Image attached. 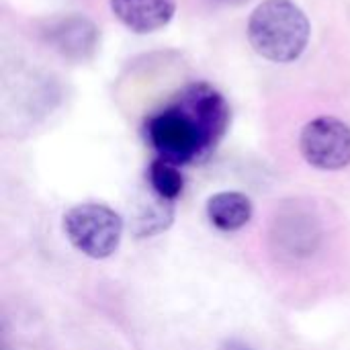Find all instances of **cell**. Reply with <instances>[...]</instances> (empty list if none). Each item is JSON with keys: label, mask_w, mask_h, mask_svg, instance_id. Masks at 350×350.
I'll return each instance as SVG.
<instances>
[{"label": "cell", "mask_w": 350, "mask_h": 350, "mask_svg": "<svg viewBox=\"0 0 350 350\" xmlns=\"http://www.w3.org/2000/svg\"><path fill=\"white\" fill-rule=\"evenodd\" d=\"M252 49L269 62H295L308 47L310 21L293 0H262L248 21Z\"/></svg>", "instance_id": "cell-1"}, {"label": "cell", "mask_w": 350, "mask_h": 350, "mask_svg": "<svg viewBox=\"0 0 350 350\" xmlns=\"http://www.w3.org/2000/svg\"><path fill=\"white\" fill-rule=\"evenodd\" d=\"M146 133L158 158L176 166L195 162L213 150L197 119L178 100L154 113L146 123Z\"/></svg>", "instance_id": "cell-2"}, {"label": "cell", "mask_w": 350, "mask_h": 350, "mask_svg": "<svg viewBox=\"0 0 350 350\" xmlns=\"http://www.w3.org/2000/svg\"><path fill=\"white\" fill-rule=\"evenodd\" d=\"M64 234L80 254L103 260L119 250L123 219L109 205L82 203L66 211Z\"/></svg>", "instance_id": "cell-3"}, {"label": "cell", "mask_w": 350, "mask_h": 350, "mask_svg": "<svg viewBox=\"0 0 350 350\" xmlns=\"http://www.w3.org/2000/svg\"><path fill=\"white\" fill-rule=\"evenodd\" d=\"M275 250L289 262L310 260L324 244V228L314 211L301 205H289L277 211L271 232Z\"/></svg>", "instance_id": "cell-4"}, {"label": "cell", "mask_w": 350, "mask_h": 350, "mask_svg": "<svg viewBox=\"0 0 350 350\" xmlns=\"http://www.w3.org/2000/svg\"><path fill=\"white\" fill-rule=\"evenodd\" d=\"M299 152L318 170H342L350 164V127L336 117H318L301 129Z\"/></svg>", "instance_id": "cell-5"}, {"label": "cell", "mask_w": 350, "mask_h": 350, "mask_svg": "<svg viewBox=\"0 0 350 350\" xmlns=\"http://www.w3.org/2000/svg\"><path fill=\"white\" fill-rule=\"evenodd\" d=\"M176 100L191 111V115L201 125L205 137L209 139L211 148H215L230 125V107L226 98L213 86L197 82L189 84Z\"/></svg>", "instance_id": "cell-6"}, {"label": "cell", "mask_w": 350, "mask_h": 350, "mask_svg": "<svg viewBox=\"0 0 350 350\" xmlns=\"http://www.w3.org/2000/svg\"><path fill=\"white\" fill-rule=\"evenodd\" d=\"M111 10L129 31L152 33L172 21L176 0H111Z\"/></svg>", "instance_id": "cell-7"}, {"label": "cell", "mask_w": 350, "mask_h": 350, "mask_svg": "<svg viewBox=\"0 0 350 350\" xmlns=\"http://www.w3.org/2000/svg\"><path fill=\"white\" fill-rule=\"evenodd\" d=\"M207 219L219 232H238L254 215V205L248 195L240 191H221L207 199Z\"/></svg>", "instance_id": "cell-8"}, {"label": "cell", "mask_w": 350, "mask_h": 350, "mask_svg": "<svg viewBox=\"0 0 350 350\" xmlns=\"http://www.w3.org/2000/svg\"><path fill=\"white\" fill-rule=\"evenodd\" d=\"M55 45L66 55H84L86 49H92L96 43V29L90 21L80 16H70L59 21L53 29Z\"/></svg>", "instance_id": "cell-9"}, {"label": "cell", "mask_w": 350, "mask_h": 350, "mask_svg": "<svg viewBox=\"0 0 350 350\" xmlns=\"http://www.w3.org/2000/svg\"><path fill=\"white\" fill-rule=\"evenodd\" d=\"M148 180H150L152 191L158 195V199L166 203L176 201L185 189V178H183L180 168L162 158L152 160L150 170H148Z\"/></svg>", "instance_id": "cell-10"}, {"label": "cell", "mask_w": 350, "mask_h": 350, "mask_svg": "<svg viewBox=\"0 0 350 350\" xmlns=\"http://www.w3.org/2000/svg\"><path fill=\"white\" fill-rule=\"evenodd\" d=\"M226 350H252L250 347H246V345H242V342H230V347Z\"/></svg>", "instance_id": "cell-11"}, {"label": "cell", "mask_w": 350, "mask_h": 350, "mask_svg": "<svg viewBox=\"0 0 350 350\" xmlns=\"http://www.w3.org/2000/svg\"><path fill=\"white\" fill-rule=\"evenodd\" d=\"M217 2H224V4H244L248 0H217Z\"/></svg>", "instance_id": "cell-12"}]
</instances>
